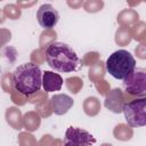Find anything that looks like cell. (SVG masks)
Here are the masks:
<instances>
[{
  "label": "cell",
  "instance_id": "cell-5",
  "mask_svg": "<svg viewBox=\"0 0 146 146\" xmlns=\"http://www.w3.org/2000/svg\"><path fill=\"white\" fill-rule=\"evenodd\" d=\"M124 89L135 96L145 97L146 95V71L144 68H135L127 78L123 79Z\"/></svg>",
  "mask_w": 146,
  "mask_h": 146
},
{
  "label": "cell",
  "instance_id": "cell-8",
  "mask_svg": "<svg viewBox=\"0 0 146 146\" xmlns=\"http://www.w3.org/2000/svg\"><path fill=\"white\" fill-rule=\"evenodd\" d=\"M52 112L57 115H63L73 106V99L65 94H58L51 97Z\"/></svg>",
  "mask_w": 146,
  "mask_h": 146
},
{
  "label": "cell",
  "instance_id": "cell-6",
  "mask_svg": "<svg viewBox=\"0 0 146 146\" xmlns=\"http://www.w3.org/2000/svg\"><path fill=\"white\" fill-rule=\"evenodd\" d=\"M96 143V138L81 128L70 127L65 131L64 146H91Z\"/></svg>",
  "mask_w": 146,
  "mask_h": 146
},
{
  "label": "cell",
  "instance_id": "cell-10",
  "mask_svg": "<svg viewBox=\"0 0 146 146\" xmlns=\"http://www.w3.org/2000/svg\"><path fill=\"white\" fill-rule=\"evenodd\" d=\"M123 105H124L123 104V97H122V92L120 89L112 90V92L108 94L106 99H105V106L115 113L122 112Z\"/></svg>",
  "mask_w": 146,
  "mask_h": 146
},
{
  "label": "cell",
  "instance_id": "cell-3",
  "mask_svg": "<svg viewBox=\"0 0 146 146\" xmlns=\"http://www.w3.org/2000/svg\"><path fill=\"white\" fill-rule=\"evenodd\" d=\"M136 68V59L125 49L114 51L106 60V71L115 79L123 80Z\"/></svg>",
  "mask_w": 146,
  "mask_h": 146
},
{
  "label": "cell",
  "instance_id": "cell-4",
  "mask_svg": "<svg viewBox=\"0 0 146 146\" xmlns=\"http://www.w3.org/2000/svg\"><path fill=\"white\" fill-rule=\"evenodd\" d=\"M122 112L130 127H144L146 124V98L141 97L124 104Z\"/></svg>",
  "mask_w": 146,
  "mask_h": 146
},
{
  "label": "cell",
  "instance_id": "cell-1",
  "mask_svg": "<svg viewBox=\"0 0 146 146\" xmlns=\"http://www.w3.org/2000/svg\"><path fill=\"white\" fill-rule=\"evenodd\" d=\"M48 65L57 72H73L79 66V57L71 46L64 42H52L46 49Z\"/></svg>",
  "mask_w": 146,
  "mask_h": 146
},
{
  "label": "cell",
  "instance_id": "cell-9",
  "mask_svg": "<svg viewBox=\"0 0 146 146\" xmlns=\"http://www.w3.org/2000/svg\"><path fill=\"white\" fill-rule=\"evenodd\" d=\"M42 86L43 89L48 92L58 91L63 87V78L58 73L46 71L42 73Z\"/></svg>",
  "mask_w": 146,
  "mask_h": 146
},
{
  "label": "cell",
  "instance_id": "cell-7",
  "mask_svg": "<svg viewBox=\"0 0 146 146\" xmlns=\"http://www.w3.org/2000/svg\"><path fill=\"white\" fill-rule=\"evenodd\" d=\"M36 19L41 27L52 29L59 21V14L50 3L41 5L36 11Z\"/></svg>",
  "mask_w": 146,
  "mask_h": 146
},
{
  "label": "cell",
  "instance_id": "cell-2",
  "mask_svg": "<svg viewBox=\"0 0 146 146\" xmlns=\"http://www.w3.org/2000/svg\"><path fill=\"white\" fill-rule=\"evenodd\" d=\"M14 88L24 96H31L40 90L42 84L41 68L33 63H24L13 73Z\"/></svg>",
  "mask_w": 146,
  "mask_h": 146
}]
</instances>
